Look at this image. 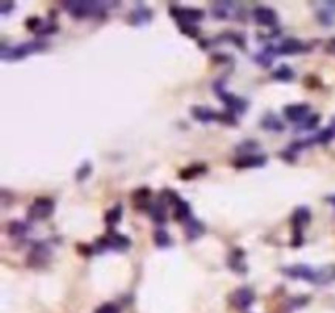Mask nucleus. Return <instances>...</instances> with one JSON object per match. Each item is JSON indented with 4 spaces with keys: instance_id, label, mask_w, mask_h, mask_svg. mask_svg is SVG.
<instances>
[{
    "instance_id": "nucleus-15",
    "label": "nucleus",
    "mask_w": 335,
    "mask_h": 313,
    "mask_svg": "<svg viewBox=\"0 0 335 313\" xmlns=\"http://www.w3.org/2000/svg\"><path fill=\"white\" fill-rule=\"evenodd\" d=\"M262 126L268 131H283L285 124L282 122V119H280L276 114L268 113V114H265V117L262 119Z\"/></svg>"
},
{
    "instance_id": "nucleus-8",
    "label": "nucleus",
    "mask_w": 335,
    "mask_h": 313,
    "mask_svg": "<svg viewBox=\"0 0 335 313\" xmlns=\"http://www.w3.org/2000/svg\"><path fill=\"white\" fill-rule=\"evenodd\" d=\"M113 248V249H126L129 246V240L121 233H110L108 237L97 241V248Z\"/></svg>"
},
{
    "instance_id": "nucleus-27",
    "label": "nucleus",
    "mask_w": 335,
    "mask_h": 313,
    "mask_svg": "<svg viewBox=\"0 0 335 313\" xmlns=\"http://www.w3.org/2000/svg\"><path fill=\"white\" fill-rule=\"evenodd\" d=\"M329 49L335 52V38H332V39H330V43H329Z\"/></svg>"
},
{
    "instance_id": "nucleus-25",
    "label": "nucleus",
    "mask_w": 335,
    "mask_h": 313,
    "mask_svg": "<svg viewBox=\"0 0 335 313\" xmlns=\"http://www.w3.org/2000/svg\"><path fill=\"white\" fill-rule=\"evenodd\" d=\"M301 122H302V124H301L302 128H308V129H311V128H314L316 124L319 122V116H317V114H314V116H311V117H306V119H304V121H301Z\"/></svg>"
},
{
    "instance_id": "nucleus-19",
    "label": "nucleus",
    "mask_w": 335,
    "mask_h": 313,
    "mask_svg": "<svg viewBox=\"0 0 335 313\" xmlns=\"http://www.w3.org/2000/svg\"><path fill=\"white\" fill-rule=\"evenodd\" d=\"M9 232L13 237H21V235H25L28 232V225L21 221H12L9 225Z\"/></svg>"
},
{
    "instance_id": "nucleus-16",
    "label": "nucleus",
    "mask_w": 335,
    "mask_h": 313,
    "mask_svg": "<svg viewBox=\"0 0 335 313\" xmlns=\"http://www.w3.org/2000/svg\"><path fill=\"white\" fill-rule=\"evenodd\" d=\"M149 212H151V215H152V218L155 222L163 224L167 221V209H165V206H163L162 201L154 202V204L151 206V209H149Z\"/></svg>"
},
{
    "instance_id": "nucleus-1",
    "label": "nucleus",
    "mask_w": 335,
    "mask_h": 313,
    "mask_svg": "<svg viewBox=\"0 0 335 313\" xmlns=\"http://www.w3.org/2000/svg\"><path fill=\"white\" fill-rule=\"evenodd\" d=\"M286 276L294 279H304L314 284H327L335 280V266H324V268H313L308 264H293L283 269Z\"/></svg>"
},
{
    "instance_id": "nucleus-14",
    "label": "nucleus",
    "mask_w": 335,
    "mask_h": 313,
    "mask_svg": "<svg viewBox=\"0 0 335 313\" xmlns=\"http://www.w3.org/2000/svg\"><path fill=\"white\" fill-rule=\"evenodd\" d=\"M234 299V305L239 308H247L248 305L254 302V291L248 287H242V289H237L236 292L232 295Z\"/></svg>"
},
{
    "instance_id": "nucleus-28",
    "label": "nucleus",
    "mask_w": 335,
    "mask_h": 313,
    "mask_svg": "<svg viewBox=\"0 0 335 313\" xmlns=\"http://www.w3.org/2000/svg\"><path fill=\"white\" fill-rule=\"evenodd\" d=\"M327 201H329L330 204H333V206H335V194H330V196H327Z\"/></svg>"
},
{
    "instance_id": "nucleus-10",
    "label": "nucleus",
    "mask_w": 335,
    "mask_h": 313,
    "mask_svg": "<svg viewBox=\"0 0 335 313\" xmlns=\"http://www.w3.org/2000/svg\"><path fill=\"white\" fill-rule=\"evenodd\" d=\"M283 113L290 121L293 122H301L304 121L308 117L309 113V105L308 103H293V105H288L283 108Z\"/></svg>"
},
{
    "instance_id": "nucleus-22",
    "label": "nucleus",
    "mask_w": 335,
    "mask_h": 313,
    "mask_svg": "<svg viewBox=\"0 0 335 313\" xmlns=\"http://www.w3.org/2000/svg\"><path fill=\"white\" fill-rule=\"evenodd\" d=\"M273 77L276 78V80H291L293 78V70L288 67V66H282L278 67L275 72H273Z\"/></svg>"
},
{
    "instance_id": "nucleus-23",
    "label": "nucleus",
    "mask_w": 335,
    "mask_h": 313,
    "mask_svg": "<svg viewBox=\"0 0 335 313\" xmlns=\"http://www.w3.org/2000/svg\"><path fill=\"white\" fill-rule=\"evenodd\" d=\"M154 240H155V243H157L159 246H169L170 243H172V240H170V237L167 235V232L165 230H157L154 233Z\"/></svg>"
},
{
    "instance_id": "nucleus-9",
    "label": "nucleus",
    "mask_w": 335,
    "mask_h": 313,
    "mask_svg": "<svg viewBox=\"0 0 335 313\" xmlns=\"http://www.w3.org/2000/svg\"><path fill=\"white\" fill-rule=\"evenodd\" d=\"M174 17L180 18L182 23H188V21H197L203 18V10L200 9H191V7H172L170 9Z\"/></svg>"
},
{
    "instance_id": "nucleus-11",
    "label": "nucleus",
    "mask_w": 335,
    "mask_h": 313,
    "mask_svg": "<svg viewBox=\"0 0 335 313\" xmlns=\"http://www.w3.org/2000/svg\"><path fill=\"white\" fill-rule=\"evenodd\" d=\"M254 17L255 20L265 26H273L276 23V12L273 9H270L267 5H259L254 9Z\"/></svg>"
},
{
    "instance_id": "nucleus-13",
    "label": "nucleus",
    "mask_w": 335,
    "mask_h": 313,
    "mask_svg": "<svg viewBox=\"0 0 335 313\" xmlns=\"http://www.w3.org/2000/svg\"><path fill=\"white\" fill-rule=\"evenodd\" d=\"M265 162H267V156H265V155H252V153H247V155H242V156H237V159L234 160V167H237V168L262 167Z\"/></svg>"
},
{
    "instance_id": "nucleus-7",
    "label": "nucleus",
    "mask_w": 335,
    "mask_h": 313,
    "mask_svg": "<svg viewBox=\"0 0 335 313\" xmlns=\"http://www.w3.org/2000/svg\"><path fill=\"white\" fill-rule=\"evenodd\" d=\"M214 88H216L217 97H219V98L224 101V103L228 105L231 109H234V111H236V113L244 111V109L247 108V101H245L244 98L236 97V95H232V93L226 91L224 88H221V83H216V85H214Z\"/></svg>"
},
{
    "instance_id": "nucleus-6",
    "label": "nucleus",
    "mask_w": 335,
    "mask_h": 313,
    "mask_svg": "<svg viewBox=\"0 0 335 313\" xmlns=\"http://www.w3.org/2000/svg\"><path fill=\"white\" fill-rule=\"evenodd\" d=\"M54 209V201L49 198H38L35 199L33 204L30 206L28 215L30 218H46L52 214Z\"/></svg>"
},
{
    "instance_id": "nucleus-5",
    "label": "nucleus",
    "mask_w": 335,
    "mask_h": 313,
    "mask_svg": "<svg viewBox=\"0 0 335 313\" xmlns=\"http://www.w3.org/2000/svg\"><path fill=\"white\" fill-rule=\"evenodd\" d=\"M311 221V210L306 206H301L294 210V214L291 217V224L294 229V240L293 245H301L302 243V227L308 225Z\"/></svg>"
},
{
    "instance_id": "nucleus-17",
    "label": "nucleus",
    "mask_w": 335,
    "mask_h": 313,
    "mask_svg": "<svg viewBox=\"0 0 335 313\" xmlns=\"http://www.w3.org/2000/svg\"><path fill=\"white\" fill-rule=\"evenodd\" d=\"M48 248H46L43 243H38L33 249H31V253H30V263L33 264L35 261L40 264V261H44L46 260V256H48Z\"/></svg>"
},
{
    "instance_id": "nucleus-12",
    "label": "nucleus",
    "mask_w": 335,
    "mask_h": 313,
    "mask_svg": "<svg viewBox=\"0 0 335 313\" xmlns=\"http://www.w3.org/2000/svg\"><path fill=\"white\" fill-rule=\"evenodd\" d=\"M302 49H304V43L302 41H299V39H296V38H286L276 46L275 52H278V54H298Z\"/></svg>"
},
{
    "instance_id": "nucleus-3",
    "label": "nucleus",
    "mask_w": 335,
    "mask_h": 313,
    "mask_svg": "<svg viewBox=\"0 0 335 313\" xmlns=\"http://www.w3.org/2000/svg\"><path fill=\"white\" fill-rule=\"evenodd\" d=\"M64 9H67L71 12L72 17H89V15H95V13H100L103 10V4H98V2H64L62 4Z\"/></svg>"
},
{
    "instance_id": "nucleus-18",
    "label": "nucleus",
    "mask_w": 335,
    "mask_h": 313,
    "mask_svg": "<svg viewBox=\"0 0 335 313\" xmlns=\"http://www.w3.org/2000/svg\"><path fill=\"white\" fill-rule=\"evenodd\" d=\"M151 18V12H149V9H146L144 5H139L137 9L131 13V21L132 23H137V25H141V23H144V21H147Z\"/></svg>"
},
{
    "instance_id": "nucleus-2",
    "label": "nucleus",
    "mask_w": 335,
    "mask_h": 313,
    "mask_svg": "<svg viewBox=\"0 0 335 313\" xmlns=\"http://www.w3.org/2000/svg\"><path fill=\"white\" fill-rule=\"evenodd\" d=\"M43 48H46V43L41 41V39H33V41H28V43H21L13 46V48L2 49V59L5 60H12V59H21L28 56L31 52H36V51H41Z\"/></svg>"
},
{
    "instance_id": "nucleus-26",
    "label": "nucleus",
    "mask_w": 335,
    "mask_h": 313,
    "mask_svg": "<svg viewBox=\"0 0 335 313\" xmlns=\"http://www.w3.org/2000/svg\"><path fill=\"white\" fill-rule=\"evenodd\" d=\"M9 9H13L12 2H2V4H0V12H2V13H7V10H9Z\"/></svg>"
},
{
    "instance_id": "nucleus-21",
    "label": "nucleus",
    "mask_w": 335,
    "mask_h": 313,
    "mask_svg": "<svg viewBox=\"0 0 335 313\" xmlns=\"http://www.w3.org/2000/svg\"><path fill=\"white\" fill-rule=\"evenodd\" d=\"M120 218H121V206H120V204L115 206V207H111V209L105 214V221H106L108 225H115L116 222L120 221Z\"/></svg>"
},
{
    "instance_id": "nucleus-24",
    "label": "nucleus",
    "mask_w": 335,
    "mask_h": 313,
    "mask_svg": "<svg viewBox=\"0 0 335 313\" xmlns=\"http://www.w3.org/2000/svg\"><path fill=\"white\" fill-rule=\"evenodd\" d=\"M95 313H120V308L115 303H103L102 307L97 308Z\"/></svg>"
},
{
    "instance_id": "nucleus-4",
    "label": "nucleus",
    "mask_w": 335,
    "mask_h": 313,
    "mask_svg": "<svg viewBox=\"0 0 335 313\" xmlns=\"http://www.w3.org/2000/svg\"><path fill=\"white\" fill-rule=\"evenodd\" d=\"M191 114L194 116V119L203 121V122H209V121H221V122H228V124L236 122L234 116L217 113V111H214V109L208 108V106H193Z\"/></svg>"
},
{
    "instance_id": "nucleus-20",
    "label": "nucleus",
    "mask_w": 335,
    "mask_h": 313,
    "mask_svg": "<svg viewBox=\"0 0 335 313\" xmlns=\"http://www.w3.org/2000/svg\"><path fill=\"white\" fill-rule=\"evenodd\" d=\"M185 225H186V233H188V237H190V238L198 237V235L205 230V227L201 225L200 221H186Z\"/></svg>"
}]
</instances>
